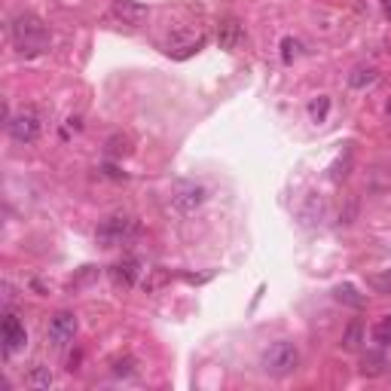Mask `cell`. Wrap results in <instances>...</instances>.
<instances>
[{
  "label": "cell",
  "mask_w": 391,
  "mask_h": 391,
  "mask_svg": "<svg viewBox=\"0 0 391 391\" xmlns=\"http://www.w3.org/2000/svg\"><path fill=\"white\" fill-rule=\"evenodd\" d=\"M113 376H126V379H129V376H134V361H132V358L117 361V364H113Z\"/></svg>",
  "instance_id": "21"
},
{
  "label": "cell",
  "mask_w": 391,
  "mask_h": 391,
  "mask_svg": "<svg viewBox=\"0 0 391 391\" xmlns=\"http://www.w3.org/2000/svg\"><path fill=\"white\" fill-rule=\"evenodd\" d=\"M361 373H364V376H379V373H385V358H382V354H370V358H364V367H361Z\"/></svg>",
  "instance_id": "18"
},
{
  "label": "cell",
  "mask_w": 391,
  "mask_h": 391,
  "mask_svg": "<svg viewBox=\"0 0 391 391\" xmlns=\"http://www.w3.org/2000/svg\"><path fill=\"white\" fill-rule=\"evenodd\" d=\"M77 337V315L74 312H59L46 327V343L52 348H65Z\"/></svg>",
  "instance_id": "5"
},
{
  "label": "cell",
  "mask_w": 391,
  "mask_h": 391,
  "mask_svg": "<svg viewBox=\"0 0 391 391\" xmlns=\"http://www.w3.org/2000/svg\"><path fill=\"white\" fill-rule=\"evenodd\" d=\"M373 343L379 345V348H388L391 345V315L385 318H379L373 327Z\"/></svg>",
  "instance_id": "15"
},
{
  "label": "cell",
  "mask_w": 391,
  "mask_h": 391,
  "mask_svg": "<svg viewBox=\"0 0 391 391\" xmlns=\"http://www.w3.org/2000/svg\"><path fill=\"white\" fill-rule=\"evenodd\" d=\"M25 343H28V333H25L22 321H19L16 315H10V312H6V315H3V354L19 352Z\"/></svg>",
  "instance_id": "7"
},
{
  "label": "cell",
  "mask_w": 391,
  "mask_h": 391,
  "mask_svg": "<svg viewBox=\"0 0 391 391\" xmlns=\"http://www.w3.org/2000/svg\"><path fill=\"white\" fill-rule=\"evenodd\" d=\"M370 288L379 290V294H391V269L385 275H373V279H370Z\"/></svg>",
  "instance_id": "20"
},
{
  "label": "cell",
  "mask_w": 391,
  "mask_h": 391,
  "mask_svg": "<svg viewBox=\"0 0 391 391\" xmlns=\"http://www.w3.org/2000/svg\"><path fill=\"white\" fill-rule=\"evenodd\" d=\"M379 80V70L376 68H354L352 74H348V86L352 89H367V86H373V83Z\"/></svg>",
  "instance_id": "13"
},
{
  "label": "cell",
  "mask_w": 391,
  "mask_h": 391,
  "mask_svg": "<svg viewBox=\"0 0 391 391\" xmlns=\"http://www.w3.org/2000/svg\"><path fill=\"white\" fill-rule=\"evenodd\" d=\"M348 166H352V153H348V150H345V159H339V162H337V166H333V174H330V177H333V181H343V177L348 174Z\"/></svg>",
  "instance_id": "22"
},
{
  "label": "cell",
  "mask_w": 391,
  "mask_h": 391,
  "mask_svg": "<svg viewBox=\"0 0 391 391\" xmlns=\"http://www.w3.org/2000/svg\"><path fill=\"white\" fill-rule=\"evenodd\" d=\"M208 199V190L196 181H177L172 187V208L181 211V214H193L205 205Z\"/></svg>",
  "instance_id": "4"
},
{
  "label": "cell",
  "mask_w": 391,
  "mask_h": 391,
  "mask_svg": "<svg viewBox=\"0 0 391 391\" xmlns=\"http://www.w3.org/2000/svg\"><path fill=\"white\" fill-rule=\"evenodd\" d=\"M10 34H12V43L22 55H40L43 49L49 46V31L46 25L40 22L34 12H22V16L12 19L10 25Z\"/></svg>",
  "instance_id": "1"
},
{
  "label": "cell",
  "mask_w": 391,
  "mask_h": 391,
  "mask_svg": "<svg viewBox=\"0 0 391 391\" xmlns=\"http://www.w3.org/2000/svg\"><path fill=\"white\" fill-rule=\"evenodd\" d=\"M297 46H300V43H297L294 37H284L281 40V61H284V65H290V61L297 59Z\"/></svg>",
  "instance_id": "19"
},
{
  "label": "cell",
  "mask_w": 391,
  "mask_h": 391,
  "mask_svg": "<svg viewBox=\"0 0 391 391\" xmlns=\"http://www.w3.org/2000/svg\"><path fill=\"white\" fill-rule=\"evenodd\" d=\"M327 113H330V98H327V95H318L315 101L309 104V117L315 119V123H324Z\"/></svg>",
  "instance_id": "16"
},
{
  "label": "cell",
  "mask_w": 391,
  "mask_h": 391,
  "mask_svg": "<svg viewBox=\"0 0 391 391\" xmlns=\"http://www.w3.org/2000/svg\"><path fill=\"white\" fill-rule=\"evenodd\" d=\"M6 129H10V138L16 141V144H34V141L40 138V119H37V113L25 110V113H19V117H10Z\"/></svg>",
  "instance_id": "6"
},
{
  "label": "cell",
  "mask_w": 391,
  "mask_h": 391,
  "mask_svg": "<svg viewBox=\"0 0 391 391\" xmlns=\"http://www.w3.org/2000/svg\"><path fill=\"white\" fill-rule=\"evenodd\" d=\"M113 12H117V19L123 25H141L150 16V10L144 3H138V0H113Z\"/></svg>",
  "instance_id": "8"
},
{
  "label": "cell",
  "mask_w": 391,
  "mask_h": 391,
  "mask_svg": "<svg viewBox=\"0 0 391 391\" xmlns=\"http://www.w3.org/2000/svg\"><path fill=\"white\" fill-rule=\"evenodd\" d=\"M141 236V223L129 214H110L104 220L101 226H98L95 239L101 248H119V245H129L132 239Z\"/></svg>",
  "instance_id": "3"
},
{
  "label": "cell",
  "mask_w": 391,
  "mask_h": 391,
  "mask_svg": "<svg viewBox=\"0 0 391 391\" xmlns=\"http://www.w3.org/2000/svg\"><path fill=\"white\" fill-rule=\"evenodd\" d=\"M361 333H364V327H361V321H352L345 327V337H343V348H348V352H354V348L361 345Z\"/></svg>",
  "instance_id": "17"
},
{
  "label": "cell",
  "mask_w": 391,
  "mask_h": 391,
  "mask_svg": "<svg viewBox=\"0 0 391 391\" xmlns=\"http://www.w3.org/2000/svg\"><path fill=\"white\" fill-rule=\"evenodd\" d=\"M324 211H327L324 199L318 196V193H309V196H305V202L300 205V208H297V214H300L303 226H315V223H321Z\"/></svg>",
  "instance_id": "9"
},
{
  "label": "cell",
  "mask_w": 391,
  "mask_h": 391,
  "mask_svg": "<svg viewBox=\"0 0 391 391\" xmlns=\"http://www.w3.org/2000/svg\"><path fill=\"white\" fill-rule=\"evenodd\" d=\"M300 367V348H297L290 339H275L269 348H263L260 354V370L272 379H284L294 370Z\"/></svg>",
  "instance_id": "2"
},
{
  "label": "cell",
  "mask_w": 391,
  "mask_h": 391,
  "mask_svg": "<svg viewBox=\"0 0 391 391\" xmlns=\"http://www.w3.org/2000/svg\"><path fill=\"white\" fill-rule=\"evenodd\" d=\"M382 10H385V16L391 19V0H382Z\"/></svg>",
  "instance_id": "24"
},
{
  "label": "cell",
  "mask_w": 391,
  "mask_h": 391,
  "mask_svg": "<svg viewBox=\"0 0 391 391\" xmlns=\"http://www.w3.org/2000/svg\"><path fill=\"white\" fill-rule=\"evenodd\" d=\"M183 279H187L190 284H202V281H208V279H211V272H208V275H183Z\"/></svg>",
  "instance_id": "23"
},
{
  "label": "cell",
  "mask_w": 391,
  "mask_h": 391,
  "mask_svg": "<svg viewBox=\"0 0 391 391\" xmlns=\"http://www.w3.org/2000/svg\"><path fill=\"white\" fill-rule=\"evenodd\" d=\"M241 40H245V31H241V25L236 22V19H226V22H220V28H217V43H220V49L232 52V49H239Z\"/></svg>",
  "instance_id": "10"
},
{
  "label": "cell",
  "mask_w": 391,
  "mask_h": 391,
  "mask_svg": "<svg viewBox=\"0 0 391 391\" xmlns=\"http://www.w3.org/2000/svg\"><path fill=\"white\" fill-rule=\"evenodd\" d=\"M333 297L343 305H352V309H364L367 305V297L358 294V288H352V284H339V288L333 290Z\"/></svg>",
  "instance_id": "12"
},
{
  "label": "cell",
  "mask_w": 391,
  "mask_h": 391,
  "mask_svg": "<svg viewBox=\"0 0 391 391\" xmlns=\"http://www.w3.org/2000/svg\"><path fill=\"white\" fill-rule=\"evenodd\" d=\"M388 113H391V104H388Z\"/></svg>",
  "instance_id": "25"
},
{
  "label": "cell",
  "mask_w": 391,
  "mask_h": 391,
  "mask_svg": "<svg viewBox=\"0 0 391 391\" xmlns=\"http://www.w3.org/2000/svg\"><path fill=\"white\" fill-rule=\"evenodd\" d=\"M52 370L43 367V364H37V367H31V373L25 376V385H31V388H49L52 385Z\"/></svg>",
  "instance_id": "14"
},
{
  "label": "cell",
  "mask_w": 391,
  "mask_h": 391,
  "mask_svg": "<svg viewBox=\"0 0 391 391\" xmlns=\"http://www.w3.org/2000/svg\"><path fill=\"white\" fill-rule=\"evenodd\" d=\"M141 263L134 260V257H129V260H123V263H117V266L110 269V275H113V281L117 284H123V288H132L134 281H138V272H141Z\"/></svg>",
  "instance_id": "11"
}]
</instances>
